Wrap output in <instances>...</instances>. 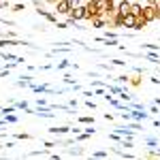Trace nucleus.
<instances>
[{"label":"nucleus","mask_w":160,"mask_h":160,"mask_svg":"<svg viewBox=\"0 0 160 160\" xmlns=\"http://www.w3.org/2000/svg\"><path fill=\"white\" fill-rule=\"evenodd\" d=\"M66 22L68 24H75V22H86V2L79 4V7H73L71 13L66 15Z\"/></svg>","instance_id":"obj_1"},{"label":"nucleus","mask_w":160,"mask_h":160,"mask_svg":"<svg viewBox=\"0 0 160 160\" xmlns=\"http://www.w3.org/2000/svg\"><path fill=\"white\" fill-rule=\"evenodd\" d=\"M143 17H145V22H148V24L158 22V11H156V4H143Z\"/></svg>","instance_id":"obj_2"},{"label":"nucleus","mask_w":160,"mask_h":160,"mask_svg":"<svg viewBox=\"0 0 160 160\" xmlns=\"http://www.w3.org/2000/svg\"><path fill=\"white\" fill-rule=\"evenodd\" d=\"M71 9H73V7H71V2H68V0H58V2L53 4V13H58V15H64V17L71 13Z\"/></svg>","instance_id":"obj_3"},{"label":"nucleus","mask_w":160,"mask_h":160,"mask_svg":"<svg viewBox=\"0 0 160 160\" xmlns=\"http://www.w3.org/2000/svg\"><path fill=\"white\" fill-rule=\"evenodd\" d=\"M98 7H96V2L94 0H88L86 2V22H92L94 17H98Z\"/></svg>","instance_id":"obj_4"},{"label":"nucleus","mask_w":160,"mask_h":160,"mask_svg":"<svg viewBox=\"0 0 160 160\" xmlns=\"http://www.w3.org/2000/svg\"><path fill=\"white\" fill-rule=\"evenodd\" d=\"M130 115H132V120L137 122H145L152 118V113H145V109H130Z\"/></svg>","instance_id":"obj_5"},{"label":"nucleus","mask_w":160,"mask_h":160,"mask_svg":"<svg viewBox=\"0 0 160 160\" xmlns=\"http://www.w3.org/2000/svg\"><path fill=\"white\" fill-rule=\"evenodd\" d=\"M128 86L135 88V90H139V88L143 86V73H135L128 77Z\"/></svg>","instance_id":"obj_6"},{"label":"nucleus","mask_w":160,"mask_h":160,"mask_svg":"<svg viewBox=\"0 0 160 160\" xmlns=\"http://www.w3.org/2000/svg\"><path fill=\"white\" fill-rule=\"evenodd\" d=\"M37 15H41L43 19H47L49 24H56L58 22V13H49V11H45V9H37Z\"/></svg>","instance_id":"obj_7"},{"label":"nucleus","mask_w":160,"mask_h":160,"mask_svg":"<svg viewBox=\"0 0 160 160\" xmlns=\"http://www.w3.org/2000/svg\"><path fill=\"white\" fill-rule=\"evenodd\" d=\"M130 4H132V0H118V9L115 11L126 15V13H130Z\"/></svg>","instance_id":"obj_8"},{"label":"nucleus","mask_w":160,"mask_h":160,"mask_svg":"<svg viewBox=\"0 0 160 160\" xmlns=\"http://www.w3.org/2000/svg\"><path fill=\"white\" fill-rule=\"evenodd\" d=\"M130 13H132L135 17H141V15H143V2H141V0H132V4H130Z\"/></svg>","instance_id":"obj_9"},{"label":"nucleus","mask_w":160,"mask_h":160,"mask_svg":"<svg viewBox=\"0 0 160 160\" xmlns=\"http://www.w3.org/2000/svg\"><path fill=\"white\" fill-rule=\"evenodd\" d=\"M47 132L51 135H68V132H73V128H68V126H53V128H47Z\"/></svg>","instance_id":"obj_10"},{"label":"nucleus","mask_w":160,"mask_h":160,"mask_svg":"<svg viewBox=\"0 0 160 160\" xmlns=\"http://www.w3.org/2000/svg\"><path fill=\"white\" fill-rule=\"evenodd\" d=\"M148 26H149V24L145 22V17L141 15V17H137V22H135V28H132V30H135V32H141V30H145Z\"/></svg>","instance_id":"obj_11"},{"label":"nucleus","mask_w":160,"mask_h":160,"mask_svg":"<svg viewBox=\"0 0 160 160\" xmlns=\"http://www.w3.org/2000/svg\"><path fill=\"white\" fill-rule=\"evenodd\" d=\"M135 22H137V17L132 13H126V15H124V28H130V30H132V28H135Z\"/></svg>","instance_id":"obj_12"},{"label":"nucleus","mask_w":160,"mask_h":160,"mask_svg":"<svg viewBox=\"0 0 160 160\" xmlns=\"http://www.w3.org/2000/svg\"><path fill=\"white\" fill-rule=\"evenodd\" d=\"M79 124H94V115H79V118H75Z\"/></svg>","instance_id":"obj_13"},{"label":"nucleus","mask_w":160,"mask_h":160,"mask_svg":"<svg viewBox=\"0 0 160 160\" xmlns=\"http://www.w3.org/2000/svg\"><path fill=\"white\" fill-rule=\"evenodd\" d=\"M11 11L13 13H24L26 11V2H15V4H11Z\"/></svg>","instance_id":"obj_14"},{"label":"nucleus","mask_w":160,"mask_h":160,"mask_svg":"<svg viewBox=\"0 0 160 160\" xmlns=\"http://www.w3.org/2000/svg\"><path fill=\"white\" fill-rule=\"evenodd\" d=\"M66 156H71V158H73V156H86V152H83L81 148H75V149H68Z\"/></svg>","instance_id":"obj_15"},{"label":"nucleus","mask_w":160,"mask_h":160,"mask_svg":"<svg viewBox=\"0 0 160 160\" xmlns=\"http://www.w3.org/2000/svg\"><path fill=\"white\" fill-rule=\"evenodd\" d=\"M115 79V83H120V86H128V75H118V77H113Z\"/></svg>","instance_id":"obj_16"},{"label":"nucleus","mask_w":160,"mask_h":160,"mask_svg":"<svg viewBox=\"0 0 160 160\" xmlns=\"http://www.w3.org/2000/svg\"><path fill=\"white\" fill-rule=\"evenodd\" d=\"M141 47L145 51H160V45H154V43H143Z\"/></svg>","instance_id":"obj_17"},{"label":"nucleus","mask_w":160,"mask_h":160,"mask_svg":"<svg viewBox=\"0 0 160 160\" xmlns=\"http://www.w3.org/2000/svg\"><path fill=\"white\" fill-rule=\"evenodd\" d=\"M71 66H73V62H68V60H62V62H58V64H56V68H58V71H64V68H71Z\"/></svg>","instance_id":"obj_18"},{"label":"nucleus","mask_w":160,"mask_h":160,"mask_svg":"<svg viewBox=\"0 0 160 160\" xmlns=\"http://www.w3.org/2000/svg\"><path fill=\"white\" fill-rule=\"evenodd\" d=\"M143 141L148 143L149 148H156V145H158V139H156V137H143Z\"/></svg>","instance_id":"obj_19"},{"label":"nucleus","mask_w":160,"mask_h":160,"mask_svg":"<svg viewBox=\"0 0 160 160\" xmlns=\"http://www.w3.org/2000/svg\"><path fill=\"white\" fill-rule=\"evenodd\" d=\"M109 156V152H102V149H98V152H92V158H107Z\"/></svg>","instance_id":"obj_20"},{"label":"nucleus","mask_w":160,"mask_h":160,"mask_svg":"<svg viewBox=\"0 0 160 160\" xmlns=\"http://www.w3.org/2000/svg\"><path fill=\"white\" fill-rule=\"evenodd\" d=\"M15 139H17V141H28V139H32V135H28V132H17Z\"/></svg>","instance_id":"obj_21"},{"label":"nucleus","mask_w":160,"mask_h":160,"mask_svg":"<svg viewBox=\"0 0 160 160\" xmlns=\"http://www.w3.org/2000/svg\"><path fill=\"white\" fill-rule=\"evenodd\" d=\"M120 145H122V148H126V149L135 148V143H132V139H128V141H126V137H124V139H122V143H120Z\"/></svg>","instance_id":"obj_22"},{"label":"nucleus","mask_w":160,"mask_h":160,"mask_svg":"<svg viewBox=\"0 0 160 160\" xmlns=\"http://www.w3.org/2000/svg\"><path fill=\"white\" fill-rule=\"evenodd\" d=\"M53 26H56L58 30H66V28H68V26H71V24H68V22H56V24H53Z\"/></svg>","instance_id":"obj_23"},{"label":"nucleus","mask_w":160,"mask_h":160,"mask_svg":"<svg viewBox=\"0 0 160 160\" xmlns=\"http://www.w3.org/2000/svg\"><path fill=\"white\" fill-rule=\"evenodd\" d=\"M34 9H45V0H32Z\"/></svg>","instance_id":"obj_24"},{"label":"nucleus","mask_w":160,"mask_h":160,"mask_svg":"<svg viewBox=\"0 0 160 160\" xmlns=\"http://www.w3.org/2000/svg\"><path fill=\"white\" fill-rule=\"evenodd\" d=\"M86 107L88 109H98V105H96L94 100H86Z\"/></svg>","instance_id":"obj_25"},{"label":"nucleus","mask_w":160,"mask_h":160,"mask_svg":"<svg viewBox=\"0 0 160 160\" xmlns=\"http://www.w3.org/2000/svg\"><path fill=\"white\" fill-rule=\"evenodd\" d=\"M45 148L51 149V148H58V141H45Z\"/></svg>","instance_id":"obj_26"},{"label":"nucleus","mask_w":160,"mask_h":160,"mask_svg":"<svg viewBox=\"0 0 160 160\" xmlns=\"http://www.w3.org/2000/svg\"><path fill=\"white\" fill-rule=\"evenodd\" d=\"M34 105H37V107H47V100H45V98H37Z\"/></svg>","instance_id":"obj_27"},{"label":"nucleus","mask_w":160,"mask_h":160,"mask_svg":"<svg viewBox=\"0 0 160 160\" xmlns=\"http://www.w3.org/2000/svg\"><path fill=\"white\" fill-rule=\"evenodd\" d=\"M149 113H152V115H160V109L156 105H152V107H149Z\"/></svg>","instance_id":"obj_28"},{"label":"nucleus","mask_w":160,"mask_h":160,"mask_svg":"<svg viewBox=\"0 0 160 160\" xmlns=\"http://www.w3.org/2000/svg\"><path fill=\"white\" fill-rule=\"evenodd\" d=\"M111 64H115V66H124L126 62H124V60H120V58H113V60H111Z\"/></svg>","instance_id":"obj_29"},{"label":"nucleus","mask_w":160,"mask_h":160,"mask_svg":"<svg viewBox=\"0 0 160 160\" xmlns=\"http://www.w3.org/2000/svg\"><path fill=\"white\" fill-rule=\"evenodd\" d=\"M71 2V7H79V4H83V0H68Z\"/></svg>","instance_id":"obj_30"},{"label":"nucleus","mask_w":160,"mask_h":160,"mask_svg":"<svg viewBox=\"0 0 160 160\" xmlns=\"http://www.w3.org/2000/svg\"><path fill=\"white\" fill-rule=\"evenodd\" d=\"M102 118H105V120H107V122H113V115H111V113H105V115H102Z\"/></svg>","instance_id":"obj_31"},{"label":"nucleus","mask_w":160,"mask_h":160,"mask_svg":"<svg viewBox=\"0 0 160 160\" xmlns=\"http://www.w3.org/2000/svg\"><path fill=\"white\" fill-rule=\"evenodd\" d=\"M141 2H143V4H156L158 0H141Z\"/></svg>","instance_id":"obj_32"},{"label":"nucleus","mask_w":160,"mask_h":160,"mask_svg":"<svg viewBox=\"0 0 160 160\" xmlns=\"http://www.w3.org/2000/svg\"><path fill=\"white\" fill-rule=\"evenodd\" d=\"M156 11H158V19H160V0L156 2Z\"/></svg>","instance_id":"obj_33"},{"label":"nucleus","mask_w":160,"mask_h":160,"mask_svg":"<svg viewBox=\"0 0 160 160\" xmlns=\"http://www.w3.org/2000/svg\"><path fill=\"white\" fill-rule=\"evenodd\" d=\"M58 0H45V4H56Z\"/></svg>","instance_id":"obj_34"},{"label":"nucleus","mask_w":160,"mask_h":160,"mask_svg":"<svg viewBox=\"0 0 160 160\" xmlns=\"http://www.w3.org/2000/svg\"><path fill=\"white\" fill-rule=\"evenodd\" d=\"M154 105H160V98H154Z\"/></svg>","instance_id":"obj_35"},{"label":"nucleus","mask_w":160,"mask_h":160,"mask_svg":"<svg viewBox=\"0 0 160 160\" xmlns=\"http://www.w3.org/2000/svg\"><path fill=\"white\" fill-rule=\"evenodd\" d=\"M156 152H158V158H160V148H158V149H156Z\"/></svg>","instance_id":"obj_36"},{"label":"nucleus","mask_w":160,"mask_h":160,"mask_svg":"<svg viewBox=\"0 0 160 160\" xmlns=\"http://www.w3.org/2000/svg\"><path fill=\"white\" fill-rule=\"evenodd\" d=\"M0 130H2V128H0Z\"/></svg>","instance_id":"obj_37"}]
</instances>
